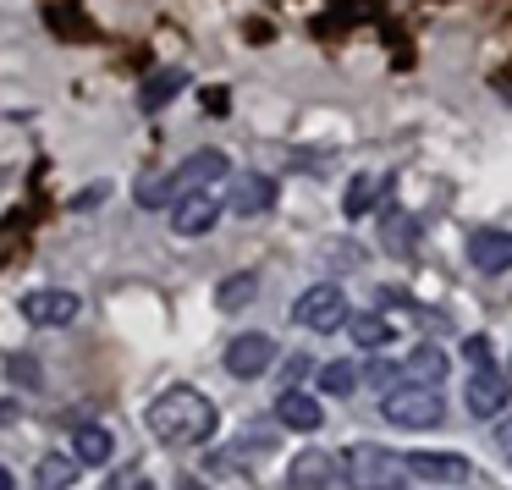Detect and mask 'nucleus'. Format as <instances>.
I'll return each mask as SVG.
<instances>
[{"instance_id":"nucleus-16","label":"nucleus","mask_w":512,"mask_h":490,"mask_svg":"<svg viewBox=\"0 0 512 490\" xmlns=\"http://www.w3.org/2000/svg\"><path fill=\"white\" fill-rule=\"evenodd\" d=\"M72 457H78V468H105L116 457V435L105 430V424H83V430L72 435Z\"/></svg>"},{"instance_id":"nucleus-1","label":"nucleus","mask_w":512,"mask_h":490,"mask_svg":"<svg viewBox=\"0 0 512 490\" xmlns=\"http://www.w3.org/2000/svg\"><path fill=\"white\" fill-rule=\"evenodd\" d=\"M144 424L166 446H204L215 435V424H221V413H215V402L199 386H171L144 408Z\"/></svg>"},{"instance_id":"nucleus-25","label":"nucleus","mask_w":512,"mask_h":490,"mask_svg":"<svg viewBox=\"0 0 512 490\" xmlns=\"http://www.w3.org/2000/svg\"><path fill=\"white\" fill-rule=\"evenodd\" d=\"M358 380H369L375 391H391V386H402V369L391 364V358H369L364 375H358Z\"/></svg>"},{"instance_id":"nucleus-8","label":"nucleus","mask_w":512,"mask_h":490,"mask_svg":"<svg viewBox=\"0 0 512 490\" xmlns=\"http://www.w3.org/2000/svg\"><path fill=\"white\" fill-rule=\"evenodd\" d=\"M507 391H512V380L501 375L496 364H485V369H474V375H468V386H463V408L474 413V419H496V413L507 408Z\"/></svg>"},{"instance_id":"nucleus-6","label":"nucleus","mask_w":512,"mask_h":490,"mask_svg":"<svg viewBox=\"0 0 512 490\" xmlns=\"http://www.w3.org/2000/svg\"><path fill=\"white\" fill-rule=\"evenodd\" d=\"M215 221H221V199H215V188L177 193V204H171V232L177 237H204V232H215Z\"/></svg>"},{"instance_id":"nucleus-9","label":"nucleus","mask_w":512,"mask_h":490,"mask_svg":"<svg viewBox=\"0 0 512 490\" xmlns=\"http://www.w3.org/2000/svg\"><path fill=\"white\" fill-rule=\"evenodd\" d=\"M270 204H276V177H265V171H243V177H232L226 210H232L237 221H254V215H265Z\"/></svg>"},{"instance_id":"nucleus-30","label":"nucleus","mask_w":512,"mask_h":490,"mask_svg":"<svg viewBox=\"0 0 512 490\" xmlns=\"http://www.w3.org/2000/svg\"><path fill=\"white\" fill-rule=\"evenodd\" d=\"M0 490H17V479H12V474H6V468H0Z\"/></svg>"},{"instance_id":"nucleus-18","label":"nucleus","mask_w":512,"mask_h":490,"mask_svg":"<svg viewBox=\"0 0 512 490\" xmlns=\"http://www.w3.org/2000/svg\"><path fill=\"white\" fill-rule=\"evenodd\" d=\"M347 336H353L358 347H364V353H375V347H391L397 342V325L386 320V314H347Z\"/></svg>"},{"instance_id":"nucleus-3","label":"nucleus","mask_w":512,"mask_h":490,"mask_svg":"<svg viewBox=\"0 0 512 490\" xmlns=\"http://www.w3.org/2000/svg\"><path fill=\"white\" fill-rule=\"evenodd\" d=\"M380 419L397 424V430H435L446 419L441 386H391L380 397Z\"/></svg>"},{"instance_id":"nucleus-24","label":"nucleus","mask_w":512,"mask_h":490,"mask_svg":"<svg viewBox=\"0 0 512 490\" xmlns=\"http://www.w3.org/2000/svg\"><path fill=\"white\" fill-rule=\"evenodd\" d=\"M133 199H138V210H160V204L177 199V188H171V177H144L133 188Z\"/></svg>"},{"instance_id":"nucleus-20","label":"nucleus","mask_w":512,"mask_h":490,"mask_svg":"<svg viewBox=\"0 0 512 490\" xmlns=\"http://www.w3.org/2000/svg\"><path fill=\"white\" fill-rule=\"evenodd\" d=\"M72 485H78V457H61V452L39 457L34 490H72Z\"/></svg>"},{"instance_id":"nucleus-19","label":"nucleus","mask_w":512,"mask_h":490,"mask_svg":"<svg viewBox=\"0 0 512 490\" xmlns=\"http://www.w3.org/2000/svg\"><path fill=\"white\" fill-rule=\"evenodd\" d=\"M380 243H386L391 254H413V243H419L413 215H402L397 204H386V210H380Z\"/></svg>"},{"instance_id":"nucleus-15","label":"nucleus","mask_w":512,"mask_h":490,"mask_svg":"<svg viewBox=\"0 0 512 490\" xmlns=\"http://www.w3.org/2000/svg\"><path fill=\"white\" fill-rule=\"evenodd\" d=\"M446 364H452V358H446L435 342H419L397 369H402V386H441V380H446Z\"/></svg>"},{"instance_id":"nucleus-17","label":"nucleus","mask_w":512,"mask_h":490,"mask_svg":"<svg viewBox=\"0 0 512 490\" xmlns=\"http://www.w3.org/2000/svg\"><path fill=\"white\" fill-rule=\"evenodd\" d=\"M391 193V182L386 177H375V171H358L353 182H347V193H342V210H347V221H358V215H369L380 199Z\"/></svg>"},{"instance_id":"nucleus-27","label":"nucleus","mask_w":512,"mask_h":490,"mask_svg":"<svg viewBox=\"0 0 512 490\" xmlns=\"http://www.w3.org/2000/svg\"><path fill=\"white\" fill-rule=\"evenodd\" d=\"M463 358H468L474 369L496 364V347H490V336H468V342H463Z\"/></svg>"},{"instance_id":"nucleus-11","label":"nucleus","mask_w":512,"mask_h":490,"mask_svg":"<svg viewBox=\"0 0 512 490\" xmlns=\"http://www.w3.org/2000/svg\"><path fill=\"white\" fill-rule=\"evenodd\" d=\"M336 479H342V463L331 452H320V446H303L287 468V490H331Z\"/></svg>"},{"instance_id":"nucleus-2","label":"nucleus","mask_w":512,"mask_h":490,"mask_svg":"<svg viewBox=\"0 0 512 490\" xmlns=\"http://www.w3.org/2000/svg\"><path fill=\"white\" fill-rule=\"evenodd\" d=\"M342 474H347V485H353V490H402V485H408V468H402V457L386 452V446H375V441L347 446Z\"/></svg>"},{"instance_id":"nucleus-4","label":"nucleus","mask_w":512,"mask_h":490,"mask_svg":"<svg viewBox=\"0 0 512 490\" xmlns=\"http://www.w3.org/2000/svg\"><path fill=\"white\" fill-rule=\"evenodd\" d=\"M292 320L303 325V331L314 336H331L347 325V292L336 287V281H314V287L298 292V303H292Z\"/></svg>"},{"instance_id":"nucleus-7","label":"nucleus","mask_w":512,"mask_h":490,"mask_svg":"<svg viewBox=\"0 0 512 490\" xmlns=\"http://www.w3.org/2000/svg\"><path fill=\"white\" fill-rule=\"evenodd\" d=\"M270 364H276V342H270L265 331L232 336V347H226V375L232 380H259Z\"/></svg>"},{"instance_id":"nucleus-28","label":"nucleus","mask_w":512,"mask_h":490,"mask_svg":"<svg viewBox=\"0 0 512 490\" xmlns=\"http://www.w3.org/2000/svg\"><path fill=\"white\" fill-rule=\"evenodd\" d=\"M496 452H501V463H512V413L496 424Z\"/></svg>"},{"instance_id":"nucleus-5","label":"nucleus","mask_w":512,"mask_h":490,"mask_svg":"<svg viewBox=\"0 0 512 490\" xmlns=\"http://www.w3.org/2000/svg\"><path fill=\"white\" fill-rule=\"evenodd\" d=\"M23 320L34 325V331H61V325H72L78 320V292H67V287H39V292H23Z\"/></svg>"},{"instance_id":"nucleus-14","label":"nucleus","mask_w":512,"mask_h":490,"mask_svg":"<svg viewBox=\"0 0 512 490\" xmlns=\"http://www.w3.org/2000/svg\"><path fill=\"white\" fill-rule=\"evenodd\" d=\"M276 419L287 424V430H298V435H314L325 424V408H320V397H309V391H298V386H287L276 397Z\"/></svg>"},{"instance_id":"nucleus-13","label":"nucleus","mask_w":512,"mask_h":490,"mask_svg":"<svg viewBox=\"0 0 512 490\" xmlns=\"http://www.w3.org/2000/svg\"><path fill=\"white\" fill-rule=\"evenodd\" d=\"M402 468L413 479H424V485H463L468 479V457H457V452H413V457H402Z\"/></svg>"},{"instance_id":"nucleus-29","label":"nucleus","mask_w":512,"mask_h":490,"mask_svg":"<svg viewBox=\"0 0 512 490\" xmlns=\"http://www.w3.org/2000/svg\"><path fill=\"white\" fill-rule=\"evenodd\" d=\"M177 490H204V479H193V474H182V479H177Z\"/></svg>"},{"instance_id":"nucleus-10","label":"nucleus","mask_w":512,"mask_h":490,"mask_svg":"<svg viewBox=\"0 0 512 490\" xmlns=\"http://www.w3.org/2000/svg\"><path fill=\"white\" fill-rule=\"evenodd\" d=\"M468 265H474L479 276H501V270H512V232H501V226H479V232H468Z\"/></svg>"},{"instance_id":"nucleus-21","label":"nucleus","mask_w":512,"mask_h":490,"mask_svg":"<svg viewBox=\"0 0 512 490\" xmlns=\"http://www.w3.org/2000/svg\"><path fill=\"white\" fill-rule=\"evenodd\" d=\"M182 83H188V72H177V67L155 72V78L144 83V94H138V105H144V111H166V105L182 94Z\"/></svg>"},{"instance_id":"nucleus-26","label":"nucleus","mask_w":512,"mask_h":490,"mask_svg":"<svg viewBox=\"0 0 512 490\" xmlns=\"http://www.w3.org/2000/svg\"><path fill=\"white\" fill-rule=\"evenodd\" d=\"M100 490H149V474H144L138 463H127V468H116V474L105 479Z\"/></svg>"},{"instance_id":"nucleus-22","label":"nucleus","mask_w":512,"mask_h":490,"mask_svg":"<svg viewBox=\"0 0 512 490\" xmlns=\"http://www.w3.org/2000/svg\"><path fill=\"white\" fill-rule=\"evenodd\" d=\"M254 292H259V276H254V270H248V276H226L221 287H215V309L237 314L243 303H254Z\"/></svg>"},{"instance_id":"nucleus-12","label":"nucleus","mask_w":512,"mask_h":490,"mask_svg":"<svg viewBox=\"0 0 512 490\" xmlns=\"http://www.w3.org/2000/svg\"><path fill=\"white\" fill-rule=\"evenodd\" d=\"M221 177H232V160L221 155V149H193L188 160H182L177 171H171V188L188 193V188H215Z\"/></svg>"},{"instance_id":"nucleus-23","label":"nucleus","mask_w":512,"mask_h":490,"mask_svg":"<svg viewBox=\"0 0 512 490\" xmlns=\"http://www.w3.org/2000/svg\"><path fill=\"white\" fill-rule=\"evenodd\" d=\"M353 386H358V369L347 364V358H336V364L320 369V391H325V397H353Z\"/></svg>"}]
</instances>
